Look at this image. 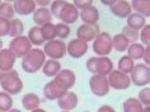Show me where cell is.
Masks as SVG:
<instances>
[{"instance_id": "obj_31", "label": "cell", "mask_w": 150, "mask_h": 112, "mask_svg": "<svg viewBox=\"0 0 150 112\" xmlns=\"http://www.w3.org/2000/svg\"><path fill=\"white\" fill-rule=\"evenodd\" d=\"M40 28H41V33H42L45 42L56 38V29H55V24L52 23V22L51 23H46V24L41 26Z\"/></svg>"}, {"instance_id": "obj_48", "label": "cell", "mask_w": 150, "mask_h": 112, "mask_svg": "<svg viewBox=\"0 0 150 112\" xmlns=\"http://www.w3.org/2000/svg\"><path fill=\"white\" fill-rule=\"evenodd\" d=\"M5 1H6V3H14L16 0H5Z\"/></svg>"}, {"instance_id": "obj_14", "label": "cell", "mask_w": 150, "mask_h": 112, "mask_svg": "<svg viewBox=\"0 0 150 112\" xmlns=\"http://www.w3.org/2000/svg\"><path fill=\"white\" fill-rule=\"evenodd\" d=\"M56 101H57V106L60 107L61 111H73L74 108L78 107V103H79L78 94L74 92H71V91L65 92Z\"/></svg>"}, {"instance_id": "obj_7", "label": "cell", "mask_w": 150, "mask_h": 112, "mask_svg": "<svg viewBox=\"0 0 150 112\" xmlns=\"http://www.w3.org/2000/svg\"><path fill=\"white\" fill-rule=\"evenodd\" d=\"M43 52L46 57L60 60L66 55V43L62 40H51L43 43Z\"/></svg>"}, {"instance_id": "obj_44", "label": "cell", "mask_w": 150, "mask_h": 112, "mask_svg": "<svg viewBox=\"0 0 150 112\" xmlns=\"http://www.w3.org/2000/svg\"><path fill=\"white\" fill-rule=\"evenodd\" d=\"M29 112H47V111H45L43 108H40V107H37V108H35V110H32V111H29Z\"/></svg>"}, {"instance_id": "obj_49", "label": "cell", "mask_w": 150, "mask_h": 112, "mask_svg": "<svg viewBox=\"0 0 150 112\" xmlns=\"http://www.w3.org/2000/svg\"><path fill=\"white\" fill-rule=\"evenodd\" d=\"M61 112H71V111H61Z\"/></svg>"}, {"instance_id": "obj_18", "label": "cell", "mask_w": 150, "mask_h": 112, "mask_svg": "<svg viewBox=\"0 0 150 112\" xmlns=\"http://www.w3.org/2000/svg\"><path fill=\"white\" fill-rule=\"evenodd\" d=\"M79 18L84 24H97L99 21V10L94 5H89L79 12Z\"/></svg>"}, {"instance_id": "obj_9", "label": "cell", "mask_w": 150, "mask_h": 112, "mask_svg": "<svg viewBox=\"0 0 150 112\" xmlns=\"http://www.w3.org/2000/svg\"><path fill=\"white\" fill-rule=\"evenodd\" d=\"M9 50L16 55V57L23 59L29 51L32 50V43L29 42L27 36H18L10 40L9 42Z\"/></svg>"}, {"instance_id": "obj_3", "label": "cell", "mask_w": 150, "mask_h": 112, "mask_svg": "<svg viewBox=\"0 0 150 112\" xmlns=\"http://www.w3.org/2000/svg\"><path fill=\"white\" fill-rule=\"evenodd\" d=\"M0 87L8 94L16 96L19 94L23 89V82L18 72L14 69L9 72H0Z\"/></svg>"}, {"instance_id": "obj_34", "label": "cell", "mask_w": 150, "mask_h": 112, "mask_svg": "<svg viewBox=\"0 0 150 112\" xmlns=\"http://www.w3.org/2000/svg\"><path fill=\"white\" fill-rule=\"evenodd\" d=\"M55 29H56V37H59V40H66L70 36V27L69 24L65 23H57L55 24Z\"/></svg>"}, {"instance_id": "obj_24", "label": "cell", "mask_w": 150, "mask_h": 112, "mask_svg": "<svg viewBox=\"0 0 150 112\" xmlns=\"http://www.w3.org/2000/svg\"><path fill=\"white\" fill-rule=\"evenodd\" d=\"M129 40L122 33H117V35L112 37V50H116L117 52H125L129 47Z\"/></svg>"}, {"instance_id": "obj_5", "label": "cell", "mask_w": 150, "mask_h": 112, "mask_svg": "<svg viewBox=\"0 0 150 112\" xmlns=\"http://www.w3.org/2000/svg\"><path fill=\"white\" fill-rule=\"evenodd\" d=\"M131 83L136 87H148L150 83V68L149 65L140 62L134 66V69L130 73Z\"/></svg>"}, {"instance_id": "obj_46", "label": "cell", "mask_w": 150, "mask_h": 112, "mask_svg": "<svg viewBox=\"0 0 150 112\" xmlns=\"http://www.w3.org/2000/svg\"><path fill=\"white\" fill-rule=\"evenodd\" d=\"M8 112H21V111L18 110V108H10V110H9Z\"/></svg>"}, {"instance_id": "obj_25", "label": "cell", "mask_w": 150, "mask_h": 112, "mask_svg": "<svg viewBox=\"0 0 150 112\" xmlns=\"http://www.w3.org/2000/svg\"><path fill=\"white\" fill-rule=\"evenodd\" d=\"M127 21V26L134 29H137V31H140V29L144 27L146 24V18L142 17L141 14H137V13H131L129 17L126 18Z\"/></svg>"}, {"instance_id": "obj_42", "label": "cell", "mask_w": 150, "mask_h": 112, "mask_svg": "<svg viewBox=\"0 0 150 112\" xmlns=\"http://www.w3.org/2000/svg\"><path fill=\"white\" fill-rule=\"evenodd\" d=\"M97 112H116V110L110 104H103V106H100L98 108V111Z\"/></svg>"}, {"instance_id": "obj_6", "label": "cell", "mask_w": 150, "mask_h": 112, "mask_svg": "<svg viewBox=\"0 0 150 112\" xmlns=\"http://www.w3.org/2000/svg\"><path fill=\"white\" fill-rule=\"evenodd\" d=\"M93 42V52L97 56H108L112 52V36L108 32H99Z\"/></svg>"}, {"instance_id": "obj_27", "label": "cell", "mask_w": 150, "mask_h": 112, "mask_svg": "<svg viewBox=\"0 0 150 112\" xmlns=\"http://www.w3.org/2000/svg\"><path fill=\"white\" fill-rule=\"evenodd\" d=\"M126 51H127V56H130L132 60H140V59H142V55H144L145 46L137 42H132L129 45Z\"/></svg>"}, {"instance_id": "obj_35", "label": "cell", "mask_w": 150, "mask_h": 112, "mask_svg": "<svg viewBox=\"0 0 150 112\" xmlns=\"http://www.w3.org/2000/svg\"><path fill=\"white\" fill-rule=\"evenodd\" d=\"M122 35L129 40L130 43L137 42V40H139V31L137 29H134V28L129 27V26H125V27L122 28Z\"/></svg>"}, {"instance_id": "obj_38", "label": "cell", "mask_w": 150, "mask_h": 112, "mask_svg": "<svg viewBox=\"0 0 150 112\" xmlns=\"http://www.w3.org/2000/svg\"><path fill=\"white\" fill-rule=\"evenodd\" d=\"M9 27H10V21L4 19V18H0V38L8 36Z\"/></svg>"}, {"instance_id": "obj_13", "label": "cell", "mask_w": 150, "mask_h": 112, "mask_svg": "<svg viewBox=\"0 0 150 112\" xmlns=\"http://www.w3.org/2000/svg\"><path fill=\"white\" fill-rule=\"evenodd\" d=\"M100 32V28L98 24H81L79 28L76 29V38H80L85 41V42H92L93 40L98 36Z\"/></svg>"}, {"instance_id": "obj_43", "label": "cell", "mask_w": 150, "mask_h": 112, "mask_svg": "<svg viewBox=\"0 0 150 112\" xmlns=\"http://www.w3.org/2000/svg\"><path fill=\"white\" fill-rule=\"evenodd\" d=\"M99 1L102 3L103 5H106V6H111V5L116 1V0H99Z\"/></svg>"}, {"instance_id": "obj_32", "label": "cell", "mask_w": 150, "mask_h": 112, "mask_svg": "<svg viewBox=\"0 0 150 112\" xmlns=\"http://www.w3.org/2000/svg\"><path fill=\"white\" fill-rule=\"evenodd\" d=\"M14 16H16V12H14V8L10 3H6V1L0 3V18L10 21L14 18Z\"/></svg>"}, {"instance_id": "obj_40", "label": "cell", "mask_w": 150, "mask_h": 112, "mask_svg": "<svg viewBox=\"0 0 150 112\" xmlns=\"http://www.w3.org/2000/svg\"><path fill=\"white\" fill-rule=\"evenodd\" d=\"M142 59H144V64L150 65V46H145V51H144V55H142Z\"/></svg>"}, {"instance_id": "obj_12", "label": "cell", "mask_w": 150, "mask_h": 112, "mask_svg": "<svg viewBox=\"0 0 150 112\" xmlns=\"http://www.w3.org/2000/svg\"><path fill=\"white\" fill-rule=\"evenodd\" d=\"M88 43L80 38H74L66 45V54L71 59H80L88 52Z\"/></svg>"}, {"instance_id": "obj_26", "label": "cell", "mask_w": 150, "mask_h": 112, "mask_svg": "<svg viewBox=\"0 0 150 112\" xmlns=\"http://www.w3.org/2000/svg\"><path fill=\"white\" fill-rule=\"evenodd\" d=\"M142 110H144V106H142L141 102L137 98H134V97L127 98L122 103L123 112H142Z\"/></svg>"}, {"instance_id": "obj_50", "label": "cell", "mask_w": 150, "mask_h": 112, "mask_svg": "<svg viewBox=\"0 0 150 112\" xmlns=\"http://www.w3.org/2000/svg\"><path fill=\"white\" fill-rule=\"evenodd\" d=\"M84 112H89V111H84Z\"/></svg>"}, {"instance_id": "obj_33", "label": "cell", "mask_w": 150, "mask_h": 112, "mask_svg": "<svg viewBox=\"0 0 150 112\" xmlns=\"http://www.w3.org/2000/svg\"><path fill=\"white\" fill-rule=\"evenodd\" d=\"M13 107V98L6 92H0V111L8 112Z\"/></svg>"}, {"instance_id": "obj_19", "label": "cell", "mask_w": 150, "mask_h": 112, "mask_svg": "<svg viewBox=\"0 0 150 112\" xmlns=\"http://www.w3.org/2000/svg\"><path fill=\"white\" fill-rule=\"evenodd\" d=\"M52 14L50 12L48 8H37L35 12H33V22L37 24V26H43L46 23H51L52 22Z\"/></svg>"}, {"instance_id": "obj_21", "label": "cell", "mask_w": 150, "mask_h": 112, "mask_svg": "<svg viewBox=\"0 0 150 112\" xmlns=\"http://www.w3.org/2000/svg\"><path fill=\"white\" fill-rule=\"evenodd\" d=\"M131 9L142 17H150V0H131Z\"/></svg>"}, {"instance_id": "obj_37", "label": "cell", "mask_w": 150, "mask_h": 112, "mask_svg": "<svg viewBox=\"0 0 150 112\" xmlns=\"http://www.w3.org/2000/svg\"><path fill=\"white\" fill-rule=\"evenodd\" d=\"M137 99L141 102L142 106H150V88L142 87V89L139 92Z\"/></svg>"}, {"instance_id": "obj_4", "label": "cell", "mask_w": 150, "mask_h": 112, "mask_svg": "<svg viewBox=\"0 0 150 112\" xmlns=\"http://www.w3.org/2000/svg\"><path fill=\"white\" fill-rule=\"evenodd\" d=\"M87 69L91 74L108 75L113 70V61L108 56H93L87 60Z\"/></svg>"}, {"instance_id": "obj_28", "label": "cell", "mask_w": 150, "mask_h": 112, "mask_svg": "<svg viewBox=\"0 0 150 112\" xmlns=\"http://www.w3.org/2000/svg\"><path fill=\"white\" fill-rule=\"evenodd\" d=\"M27 37H28L29 42L32 43V46H42L45 43V40L42 37V33H41L40 26H36V27H32L29 29Z\"/></svg>"}, {"instance_id": "obj_45", "label": "cell", "mask_w": 150, "mask_h": 112, "mask_svg": "<svg viewBox=\"0 0 150 112\" xmlns=\"http://www.w3.org/2000/svg\"><path fill=\"white\" fill-rule=\"evenodd\" d=\"M142 112H150V107L149 106H145L144 110H142Z\"/></svg>"}, {"instance_id": "obj_52", "label": "cell", "mask_w": 150, "mask_h": 112, "mask_svg": "<svg viewBox=\"0 0 150 112\" xmlns=\"http://www.w3.org/2000/svg\"><path fill=\"white\" fill-rule=\"evenodd\" d=\"M0 112H1V111H0Z\"/></svg>"}, {"instance_id": "obj_8", "label": "cell", "mask_w": 150, "mask_h": 112, "mask_svg": "<svg viewBox=\"0 0 150 112\" xmlns=\"http://www.w3.org/2000/svg\"><path fill=\"white\" fill-rule=\"evenodd\" d=\"M89 89L96 97H104L110 93V84H108L106 75L92 74L89 79Z\"/></svg>"}, {"instance_id": "obj_17", "label": "cell", "mask_w": 150, "mask_h": 112, "mask_svg": "<svg viewBox=\"0 0 150 112\" xmlns=\"http://www.w3.org/2000/svg\"><path fill=\"white\" fill-rule=\"evenodd\" d=\"M16 55L9 48L3 47L0 50V72H9L16 64Z\"/></svg>"}, {"instance_id": "obj_16", "label": "cell", "mask_w": 150, "mask_h": 112, "mask_svg": "<svg viewBox=\"0 0 150 112\" xmlns=\"http://www.w3.org/2000/svg\"><path fill=\"white\" fill-rule=\"evenodd\" d=\"M13 8L18 16H29L37 9V5L33 0H16Z\"/></svg>"}, {"instance_id": "obj_36", "label": "cell", "mask_w": 150, "mask_h": 112, "mask_svg": "<svg viewBox=\"0 0 150 112\" xmlns=\"http://www.w3.org/2000/svg\"><path fill=\"white\" fill-rule=\"evenodd\" d=\"M139 40L141 41V45L150 46V24L146 23L140 31H139Z\"/></svg>"}, {"instance_id": "obj_47", "label": "cell", "mask_w": 150, "mask_h": 112, "mask_svg": "<svg viewBox=\"0 0 150 112\" xmlns=\"http://www.w3.org/2000/svg\"><path fill=\"white\" fill-rule=\"evenodd\" d=\"M1 48H3V40L0 38V50H1Z\"/></svg>"}, {"instance_id": "obj_1", "label": "cell", "mask_w": 150, "mask_h": 112, "mask_svg": "<svg viewBox=\"0 0 150 112\" xmlns=\"http://www.w3.org/2000/svg\"><path fill=\"white\" fill-rule=\"evenodd\" d=\"M50 12L52 17L61 21V23L73 24L79 19V10L74 6V4L66 0H54L50 4Z\"/></svg>"}, {"instance_id": "obj_2", "label": "cell", "mask_w": 150, "mask_h": 112, "mask_svg": "<svg viewBox=\"0 0 150 112\" xmlns=\"http://www.w3.org/2000/svg\"><path fill=\"white\" fill-rule=\"evenodd\" d=\"M46 61V55L43 50L38 47H32V50L22 59V69L28 74L38 73Z\"/></svg>"}, {"instance_id": "obj_15", "label": "cell", "mask_w": 150, "mask_h": 112, "mask_svg": "<svg viewBox=\"0 0 150 112\" xmlns=\"http://www.w3.org/2000/svg\"><path fill=\"white\" fill-rule=\"evenodd\" d=\"M111 13L113 14L115 17L117 18H127L132 13V9H131V5L127 0H116V1L110 6Z\"/></svg>"}, {"instance_id": "obj_10", "label": "cell", "mask_w": 150, "mask_h": 112, "mask_svg": "<svg viewBox=\"0 0 150 112\" xmlns=\"http://www.w3.org/2000/svg\"><path fill=\"white\" fill-rule=\"evenodd\" d=\"M107 80L108 84H110V88H113L116 91H126L131 85L129 74H125L115 69L107 75Z\"/></svg>"}, {"instance_id": "obj_22", "label": "cell", "mask_w": 150, "mask_h": 112, "mask_svg": "<svg viewBox=\"0 0 150 112\" xmlns=\"http://www.w3.org/2000/svg\"><path fill=\"white\" fill-rule=\"evenodd\" d=\"M40 104H41V98L36 93H25V94L22 97V106L27 111L35 110V108L40 107Z\"/></svg>"}, {"instance_id": "obj_39", "label": "cell", "mask_w": 150, "mask_h": 112, "mask_svg": "<svg viewBox=\"0 0 150 112\" xmlns=\"http://www.w3.org/2000/svg\"><path fill=\"white\" fill-rule=\"evenodd\" d=\"M73 4L78 10H81L89 5H93V0H73Z\"/></svg>"}, {"instance_id": "obj_30", "label": "cell", "mask_w": 150, "mask_h": 112, "mask_svg": "<svg viewBox=\"0 0 150 112\" xmlns=\"http://www.w3.org/2000/svg\"><path fill=\"white\" fill-rule=\"evenodd\" d=\"M134 61L130 57V56H122V57H120V60H118V64H117V70H120V72H122V73H125V74H130L131 73V70L134 69Z\"/></svg>"}, {"instance_id": "obj_41", "label": "cell", "mask_w": 150, "mask_h": 112, "mask_svg": "<svg viewBox=\"0 0 150 112\" xmlns=\"http://www.w3.org/2000/svg\"><path fill=\"white\" fill-rule=\"evenodd\" d=\"M33 1L36 3V5L37 6H40V8H47V5H50L51 4V1L52 0H33Z\"/></svg>"}, {"instance_id": "obj_23", "label": "cell", "mask_w": 150, "mask_h": 112, "mask_svg": "<svg viewBox=\"0 0 150 112\" xmlns=\"http://www.w3.org/2000/svg\"><path fill=\"white\" fill-rule=\"evenodd\" d=\"M61 70V64H60L59 60H54V59H50V60H46L45 64L42 66V72L46 77L48 78H54L57 75V73Z\"/></svg>"}, {"instance_id": "obj_29", "label": "cell", "mask_w": 150, "mask_h": 112, "mask_svg": "<svg viewBox=\"0 0 150 112\" xmlns=\"http://www.w3.org/2000/svg\"><path fill=\"white\" fill-rule=\"evenodd\" d=\"M24 32V24L23 22L18 18H13L10 19V27H9V33L8 36H10L12 38L14 37H18V36H22Z\"/></svg>"}, {"instance_id": "obj_11", "label": "cell", "mask_w": 150, "mask_h": 112, "mask_svg": "<svg viewBox=\"0 0 150 112\" xmlns=\"http://www.w3.org/2000/svg\"><path fill=\"white\" fill-rule=\"evenodd\" d=\"M67 91H69V89H67L59 79H56L54 77V79L45 84L43 96L46 97V99H48V101H56Z\"/></svg>"}, {"instance_id": "obj_51", "label": "cell", "mask_w": 150, "mask_h": 112, "mask_svg": "<svg viewBox=\"0 0 150 112\" xmlns=\"http://www.w3.org/2000/svg\"><path fill=\"white\" fill-rule=\"evenodd\" d=\"M0 3H1V0H0Z\"/></svg>"}, {"instance_id": "obj_20", "label": "cell", "mask_w": 150, "mask_h": 112, "mask_svg": "<svg viewBox=\"0 0 150 112\" xmlns=\"http://www.w3.org/2000/svg\"><path fill=\"white\" fill-rule=\"evenodd\" d=\"M56 79H59L61 83L65 85V87L70 91V88H73L75 85V82H76V77H75V73L70 69H61L57 73V75L55 77Z\"/></svg>"}]
</instances>
